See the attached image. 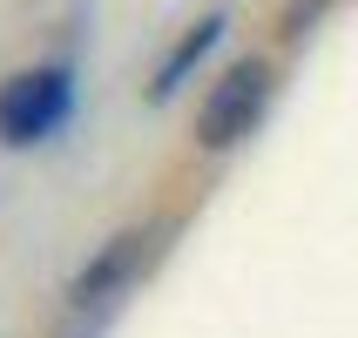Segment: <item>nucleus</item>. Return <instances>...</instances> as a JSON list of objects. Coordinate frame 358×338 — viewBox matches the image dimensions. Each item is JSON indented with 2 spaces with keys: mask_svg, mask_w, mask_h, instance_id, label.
<instances>
[{
  "mask_svg": "<svg viewBox=\"0 0 358 338\" xmlns=\"http://www.w3.org/2000/svg\"><path fill=\"white\" fill-rule=\"evenodd\" d=\"M264 108H271V61H237V68L210 88V101H203L196 142L203 149H230V142H243L264 122Z\"/></svg>",
  "mask_w": 358,
  "mask_h": 338,
  "instance_id": "nucleus-1",
  "label": "nucleus"
},
{
  "mask_svg": "<svg viewBox=\"0 0 358 338\" xmlns=\"http://www.w3.org/2000/svg\"><path fill=\"white\" fill-rule=\"evenodd\" d=\"M61 122H68V68H27L0 88V142H27L55 136Z\"/></svg>",
  "mask_w": 358,
  "mask_h": 338,
  "instance_id": "nucleus-2",
  "label": "nucleus"
},
{
  "mask_svg": "<svg viewBox=\"0 0 358 338\" xmlns=\"http://www.w3.org/2000/svg\"><path fill=\"white\" fill-rule=\"evenodd\" d=\"M142 258H149V237H115L95 264H88V271H81L75 304H95V298H108V291H122V284L142 271Z\"/></svg>",
  "mask_w": 358,
  "mask_h": 338,
  "instance_id": "nucleus-3",
  "label": "nucleus"
},
{
  "mask_svg": "<svg viewBox=\"0 0 358 338\" xmlns=\"http://www.w3.org/2000/svg\"><path fill=\"white\" fill-rule=\"evenodd\" d=\"M217 34H223V14L196 20V27H189V34H182L176 48H169V61L156 68V81H149V95H156V101H169V95L182 88V75H189V68H196V61L210 55V48H217Z\"/></svg>",
  "mask_w": 358,
  "mask_h": 338,
  "instance_id": "nucleus-4",
  "label": "nucleus"
}]
</instances>
